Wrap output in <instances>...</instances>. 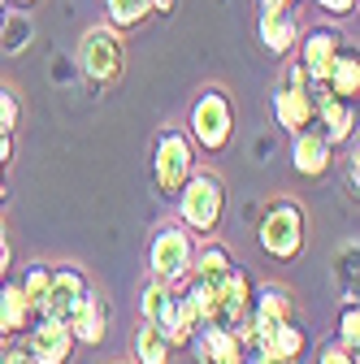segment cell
<instances>
[{
	"instance_id": "30bf717a",
	"label": "cell",
	"mask_w": 360,
	"mask_h": 364,
	"mask_svg": "<svg viewBox=\"0 0 360 364\" xmlns=\"http://www.w3.org/2000/svg\"><path fill=\"white\" fill-rule=\"evenodd\" d=\"M312 105H317V117H312V122L326 130V139L334 148H343L347 139H356V105L351 100L330 96L326 82H312Z\"/></svg>"
},
{
	"instance_id": "9c48e42d",
	"label": "cell",
	"mask_w": 360,
	"mask_h": 364,
	"mask_svg": "<svg viewBox=\"0 0 360 364\" xmlns=\"http://www.w3.org/2000/svg\"><path fill=\"white\" fill-rule=\"evenodd\" d=\"M87 295H92V282H87V273H83L78 264H61V269H53V287H48V299H43V312H39V316L70 321Z\"/></svg>"
},
{
	"instance_id": "6da1fadb",
	"label": "cell",
	"mask_w": 360,
	"mask_h": 364,
	"mask_svg": "<svg viewBox=\"0 0 360 364\" xmlns=\"http://www.w3.org/2000/svg\"><path fill=\"white\" fill-rule=\"evenodd\" d=\"M139 316L174 343V351L178 347H191V338L200 334V316H196L187 291H178L174 282H161V278L144 282V291H139Z\"/></svg>"
},
{
	"instance_id": "7c38bea8",
	"label": "cell",
	"mask_w": 360,
	"mask_h": 364,
	"mask_svg": "<svg viewBox=\"0 0 360 364\" xmlns=\"http://www.w3.org/2000/svg\"><path fill=\"white\" fill-rule=\"evenodd\" d=\"M330 161H334V144L326 139V130H322L317 122L304 126L300 134H291V165H295V173L322 178V173L330 169Z\"/></svg>"
},
{
	"instance_id": "f546056e",
	"label": "cell",
	"mask_w": 360,
	"mask_h": 364,
	"mask_svg": "<svg viewBox=\"0 0 360 364\" xmlns=\"http://www.w3.org/2000/svg\"><path fill=\"white\" fill-rule=\"evenodd\" d=\"M5 364H35L26 338H9V343H5Z\"/></svg>"
},
{
	"instance_id": "5b68a950",
	"label": "cell",
	"mask_w": 360,
	"mask_h": 364,
	"mask_svg": "<svg viewBox=\"0 0 360 364\" xmlns=\"http://www.w3.org/2000/svg\"><path fill=\"white\" fill-rule=\"evenodd\" d=\"M196 247H200V243H196V235L187 230L183 221L157 225V235H152V243H148V269H152V278L183 287V282L191 278Z\"/></svg>"
},
{
	"instance_id": "8d00e7d4",
	"label": "cell",
	"mask_w": 360,
	"mask_h": 364,
	"mask_svg": "<svg viewBox=\"0 0 360 364\" xmlns=\"http://www.w3.org/2000/svg\"><path fill=\"white\" fill-rule=\"evenodd\" d=\"M148 5H152V14H174L178 0H148Z\"/></svg>"
},
{
	"instance_id": "4dcf8cb0",
	"label": "cell",
	"mask_w": 360,
	"mask_h": 364,
	"mask_svg": "<svg viewBox=\"0 0 360 364\" xmlns=\"http://www.w3.org/2000/svg\"><path fill=\"white\" fill-rule=\"evenodd\" d=\"M9 269H14V243H9V230L0 225V278H5Z\"/></svg>"
},
{
	"instance_id": "ffe728a7",
	"label": "cell",
	"mask_w": 360,
	"mask_h": 364,
	"mask_svg": "<svg viewBox=\"0 0 360 364\" xmlns=\"http://www.w3.org/2000/svg\"><path fill=\"white\" fill-rule=\"evenodd\" d=\"M252 351H269V355H278V360H300L308 351V334H304L300 321H282L274 330H265Z\"/></svg>"
},
{
	"instance_id": "d4e9b609",
	"label": "cell",
	"mask_w": 360,
	"mask_h": 364,
	"mask_svg": "<svg viewBox=\"0 0 360 364\" xmlns=\"http://www.w3.org/2000/svg\"><path fill=\"white\" fill-rule=\"evenodd\" d=\"M334 343H343L351 355H360V299L339 308V321H334Z\"/></svg>"
},
{
	"instance_id": "d6986e66",
	"label": "cell",
	"mask_w": 360,
	"mask_h": 364,
	"mask_svg": "<svg viewBox=\"0 0 360 364\" xmlns=\"http://www.w3.org/2000/svg\"><path fill=\"white\" fill-rule=\"evenodd\" d=\"M326 87H330V96L360 105V48H356V43H343V48H339Z\"/></svg>"
},
{
	"instance_id": "ba28073f",
	"label": "cell",
	"mask_w": 360,
	"mask_h": 364,
	"mask_svg": "<svg viewBox=\"0 0 360 364\" xmlns=\"http://www.w3.org/2000/svg\"><path fill=\"white\" fill-rule=\"evenodd\" d=\"M35 364H70L74 351H78V338L70 330V321H53V316H39V321H31V330L22 334Z\"/></svg>"
},
{
	"instance_id": "7402d4cb",
	"label": "cell",
	"mask_w": 360,
	"mask_h": 364,
	"mask_svg": "<svg viewBox=\"0 0 360 364\" xmlns=\"http://www.w3.org/2000/svg\"><path fill=\"white\" fill-rule=\"evenodd\" d=\"M130 360L134 364H169L174 360V343L157 326L139 321V326H134V334H130Z\"/></svg>"
},
{
	"instance_id": "f35d334b",
	"label": "cell",
	"mask_w": 360,
	"mask_h": 364,
	"mask_svg": "<svg viewBox=\"0 0 360 364\" xmlns=\"http://www.w3.org/2000/svg\"><path fill=\"white\" fill-rule=\"evenodd\" d=\"M9 5H14V9H35L39 0H9Z\"/></svg>"
},
{
	"instance_id": "836d02e7",
	"label": "cell",
	"mask_w": 360,
	"mask_h": 364,
	"mask_svg": "<svg viewBox=\"0 0 360 364\" xmlns=\"http://www.w3.org/2000/svg\"><path fill=\"white\" fill-rule=\"evenodd\" d=\"M300 0H260V14H291Z\"/></svg>"
},
{
	"instance_id": "4fadbf2b",
	"label": "cell",
	"mask_w": 360,
	"mask_h": 364,
	"mask_svg": "<svg viewBox=\"0 0 360 364\" xmlns=\"http://www.w3.org/2000/svg\"><path fill=\"white\" fill-rule=\"evenodd\" d=\"M339 48H343V35L330 31V26H317V31L300 35V61H304V70H308L312 82H326L330 78Z\"/></svg>"
},
{
	"instance_id": "603a6c76",
	"label": "cell",
	"mask_w": 360,
	"mask_h": 364,
	"mask_svg": "<svg viewBox=\"0 0 360 364\" xmlns=\"http://www.w3.org/2000/svg\"><path fill=\"white\" fill-rule=\"evenodd\" d=\"M105 14H109V26L113 31H130V26H144L152 5L148 0H105Z\"/></svg>"
},
{
	"instance_id": "2e32d148",
	"label": "cell",
	"mask_w": 360,
	"mask_h": 364,
	"mask_svg": "<svg viewBox=\"0 0 360 364\" xmlns=\"http://www.w3.org/2000/svg\"><path fill=\"white\" fill-rule=\"evenodd\" d=\"M35 308L31 299L22 295V282H5L0 278V343H9V338H22L35 321Z\"/></svg>"
},
{
	"instance_id": "3957f363",
	"label": "cell",
	"mask_w": 360,
	"mask_h": 364,
	"mask_svg": "<svg viewBox=\"0 0 360 364\" xmlns=\"http://www.w3.org/2000/svg\"><path fill=\"white\" fill-rule=\"evenodd\" d=\"M187 134L204 152H226L231 148V139H235V105H231V96L221 87H204L191 100Z\"/></svg>"
},
{
	"instance_id": "e575fe53",
	"label": "cell",
	"mask_w": 360,
	"mask_h": 364,
	"mask_svg": "<svg viewBox=\"0 0 360 364\" xmlns=\"http://www.w3.org/2000/svg\"><path fill=\"white\" fill-rule=\"evenodd\" d=\"M243 364H300V360H278V355H269V351H248Z\"/></svg>"
},
{
	"instance_id": "74e56055",
	"label": "cell",
	"mask_w": 360,
	"mask_h": 364,
	"mask_svg": "<svg viewBox=\"0 0 360 364\" xmlns=\"http://www.w3.org/2000/svg\"><path fill=\"white\" fill-rule=\"evenodd\" d=\"M9 200V182H5V165H0V204Z\"/></svg>"
},
{
	"instance_id": "484cf974",
	"label": "cell",
	"mask_w": 360,
	"mask_h": 364,
	"mask_svg": "<svg viewBox=\"0 0 360 364\" xmlns=\"http://www.w3.org/2000/svg\"><path fill=\"white\" fill-rule=\"evenodd\" d=\"M48 287H53V264H39V260H35V264L22 273V295L31 299V308H35V312H43Z\"/></svg>"
},
{
	"instance_id": "ab89813d",
	"label": "cell",
	"mask_w": 360,
	"mask_h": 364,
	"mask_svg": "<svg viewBox=\"0 0 360 364\" xmlns=\"http://www.w3.org/2000/svg\"><path fill=\"white\" fill-rule=\"evenodd\" d=\"M5 5H9V0H0V22H5Z\"/></svg>"
},
{
	"instance_id": "7a4b0ae2",
	"label": "cell",
	"mask_w": 360,
	"mask_h": 364,
	"mask_svg": "<svg viewBox=\"0 0 360 364\" xmlns=\"http://www.w3.org/2000/svg\"><path fill=\"white\" fill-rule=\"evenodd\" d=\"M174 200H178V221L191 235H213L221 225V213H226V182L213 169H196Z\"/></svg>"
},
{
	"instance_id": "9a60e30c",
	"label": "cell",
	"mask_w": 360,
	"mask_h": 364,
	"mask_svg": "<svg viewBox=\"0 0 360 364\" xmlns=\"http://www.w3.org/2000/svg\"><path fill=\"white\" fill-rule=\"evenodd\" d=\"M191 351L200 364H243L248 360V347L239 343L235 330L226 326H204L196 338H191Z\"/></svg>"
},
{
	"instance_id": "44dd1931",
	"label": "cell",
	"mask_w": 360,
	"mask_h": 364,
	"mask_svg": "<svg viewBox=\"0 0 360 364\" xmlns=\"http://www.w3.org/2000/svg\"><path fill=\"white\" fill-rule=\"evenodd\" d=\"M70 330H74V338H78V343H87V347L100 343V338H105V330H109V304L92 291V295L78 304V312L70 316Z\"/></svg>"
},
{
	"instance_id": "ac0fdd59",
	"label": "cell",
	"mask_w": 360,
	"mask_h": 364,
	"mask_svg": "<svg viewBox=\"0 0 360 364\" xmlns=\"http://www.w3.org/2000/svg\"><path fill=\"white\" fill-rule=\"evenodd\" d=\"M256 35H260V48L265 53H274V57H291L300 48V22L291 14H260L256 22Z\"/></svg>"
},
{
	"instance_id": "8fae6325",
	"label": "cell",
	"mask_w": 360,
	"mask_h": 364,
	"mask_svg": "<svg viewBox=\"0 0 360 364\" xmlns=\"http://www.w3.org/2000/svg\"><path fill=\"white\" fill-rule=\"evenodd\" d=\"M269 109H274L278 130H287V134H300L304 126H312V117H317V105H312V87H295V82L274 87Z\"/></svg>"
},
{
	"instance_id": "52a82bcc",
	"label": "cell",
	"mask_w": 360,
	"mask_h": 364,
	"mask_svg": "<svg viewBox=\"0 0 360 364\" xmlns=\"http://www.w3.org/2000/svg\"><path fill=\"white\" fill-rule=\"evenodd\" d=\"M196 173V144L183 126H165L152 144V182L165 200L183 191V182Z\"/></svg>"
},
{
	"instance_id": "cb8c5ba5",
	"label": "cell",
	"mask_w": 360,
	"mask_h": 364,
	"mask_svg": "<svg viewBox=\"0 0 360 364\" xmlns=\"http://www.w3.org/2000/svg\"><path fill=\"white\" fill-rule=\"evenodd\" d=\"M334 273H339V282H343L347 299H360V243L339 247V256H334Z\"/></svg>"
},
{
	"instance_id": "5bb4252c",
	"label": "cell",
	"mask_w": 360,
	"mask_h": 364,
	"mask_svg": "<svg viewBox=\"0 0 360 364\" xmlns=\"http://www.w3.org/2000/svg\"><path fill=\"white\" fill-rule=\"evenodd\" d=\"M248 321H252L256 338H260L265 330L282 326V321H295V295H291L287 287H278V282L260 287V291L252 295V312H248Z\"/></svg>"
},
{
	"instance_id": "f1b7e54d",
	"label": "cell",
	"mask_w": 360,
	"mask_h": 364,
	"mask_svg": "<svg viewBox=\"0 0 360 364\" xmlns=\"http://www.w3.org/2000/svg\"><path fill=\"white\" fill-rule=\"evenodd\" d=\"M317 364H356V355H351L343 343H326V347L317 351Z\"/></svg>"
},
{
	"instance_id": "b9f144b4",
	"label": "cell",
	"mask_w": 360,
	"mask_h": 364,
	"mask_svg": "<svg viewBox=\"0 0 360 364\" xmlns=\"http://www.w3.org/2000/svg\"><path fill=\"white\" fill-rule=\"evenodd\" d=\"M356 364H360V355H356Z\"/></svg>"
},
{
	"instance_id": "e0dca14e",
	"label": "cell",
	"mask_w": 360,
	"mask_h": 364,
	"mask_svg": "<svg viewBox=\"0 0 360 364\" xmlns=\"http://www.w3.org/2000/svg\"><path fill=\"white\" fill-rule=\"evenodd\" d=\"M239 264H235V256H231V247L226 243H217V239H208L204 247H196V264H191V282L196 287H221L235 273Z\"/></svg>"
},
{
	"instance_id": "277c9868",
	"label": "cell",
	"mask_w": 360,
	"mask_h": 364,
	"mask_svg": "<svg viewBox=\"0 0 360 364\" xmlns=\"http://www.w3.org/2000/svg\"><path fill=\"white\" fill-rule=\"evenodd\" d=\"M78 70L96 91H109L126 74V43L113 26H92L78 39Z\"/></svg>"
},
{
	"instance_id": "d6a6232c",
	"label": "cell",
	"mask_w": 360,
	"mask_h": 364,
	"mask_svg": "<svg viewBox=\"0 0 360 364\" xmlns=\"http://www.w3.org/2000/svg\"><path fill=\"white\" fill-rule=\"evenodd\" d=\"M347 178H351V191L360 196V139H356V148H351V156H347Z\"/></svg>"
},
{
	"instance_id": "60d3db41",
	"label": "cell",
	"mask_w": 360,
	"mask_h": 364,
	"mask_svg": "<svg viewBox=\"0 0 360 364\" xmlns=\"http://www.w3.org/2000/svg\"><path fill=\"white\" fill-rule=\"evenodd\" d=\"M0 364H5V343H0Z\"/></svg>"
},
{
	"instance_id": "83f0119b",
	"label": "cell",
	"mask_w": 360,
	"mask_h": 364,
	"mask_svg": "<svg viewBox=\"0 0 360 364\" xmlns=\"http://www.w3.org/2000/svg\"><path fill=\"white\" fill-rule=\"evenodd\" d=\"M18 122H22V105H18V96H14L9 87H0V134H14Z\"/></svg>"
},
{
	"instance_id": "1f68e13d",
	"label": "cell",
	"mask_w": 360,
	"mask_h": 364,
	"mask_svg": "<svg viewBox=\"0 0 360 364\" xmlns=\"http://www.w3.org/2000/svg\"><path fill=\"white\" fill-rule=\"evenodd\" d=\"M317 5H322V9H326L330 18H347V14H351V9L360 5V0H317Z\"/></svg>"
},
{
	"instance_id": "4316f807",
	"label": "cell",
	"mask_w": 360,
	"mask_h": 364,
	"mask_svg": "<svg viewBox=\"0 0 360 364\" xmlns=\"http://www.w3.org/2000/svg\"><path fill=\"white\" fill-rule=\"evenodd\" d=\"M31 35H35V22H31L26 14H14V18L0 22V48L18 57V53L26 48V43H31Z\"/></svg>"
},
{
	"instance_id": "8992f818",
	"label": "cell",
	"mask_w": 360,
	"mask_h": 364,
	"mask_svg": "<svg viewBox=\"0 0 360 364\" xmlns=\"http://www.w3.org/2000/svg\"><path fill=\"white\" fill-rule=\"evenodd\" d=\"M304 225L308 221H304V208L295 200H274V204L260 213L256 243H260V252L269 260H295L304 252V239H308Z\"/></svg>"
},
{
	"instance_id": "d590c367",
	"label": "cell",
	"mask_w": 360,
	"mask_h": 364,
	"mask_svg": "<svg viewBox=\"0 0 360 364\" xmlns=\"http://www.w3.org/2000/svg\"><path fill=\"white\" fill-rule=\"evenodd\" d=\"M14 161V134H0V165Z\"/></svg>"
}]
</instances>
